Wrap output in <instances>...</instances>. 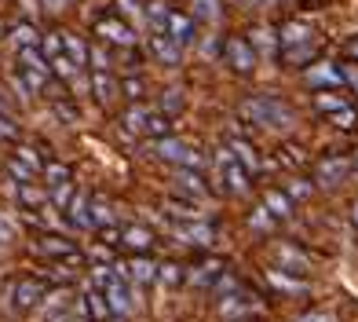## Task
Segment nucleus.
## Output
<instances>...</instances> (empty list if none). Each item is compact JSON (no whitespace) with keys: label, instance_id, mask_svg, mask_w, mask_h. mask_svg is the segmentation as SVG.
<instances>
[{"label":"nucleus","instance_id":"nucleus-1","mask_svg":"<svg viewBox=\"0 0 358 322\" xmlns=\"http://www.w3.org/2000/svg\"><path fill=\"white\" fill-rule=\"evenodd\" d=\"M238 110L249 125H259V128H289L292 125V110L282 99H274V95H252Z\"/></svg>","mask_w":358,"mask_h":322},{"label":"nucleus","instance_id":"nucleus-2","mask_svg":"<svg viewBox=\"0 0 358 322\" xmlns=\"http://www.w3.org/2000/svg\"><path fill=\"white\" fill-rule=\"evenodd\" d=\"M154 154H157L161 161H169V165H176V169H201V165H205V158L194 150L190 143L176 139V136L154 139Z\"/></svg>","mask_w":358,"mask_h":322},{"label":"nucleus","instance_id":"nucleus-3","mask_svg":"<svg viewBox=\"0 0 358 322\" xmlns=\"http://www.w3.org/2000/svg\"><path fill=\"white\" fill-rule=\"evenodd\" d=\"M216 172H220V180H223V190H231V195H245V190H249V172L231 154V147H220L216 150Z\"/></svg>","mask_w":358,"mask_h":322},{"label":"nucleus","instance_id":"nucleus-4","mask_svg":"<svg viewBox=\"0 0 358 322\" xmlns=\"http://www.w3.org/2000/svg\"><path fill=\"white\" fill-rule=\"evenodd\" d=\"M44 300H48V282L44 279H22L19 286L11 289V308L19 315H29Z\"/></svg>","mask_w":358,"mask_h":322},{"label":"nucleus","instance_id":"nucleus-5","mask_svg":"<svg viewBox=\"0 0 358 322\" xmlns=\"http://www.w3.org/2000/svg\"><path fill=\"white\" fill-rule=\"evenodd\" d=\"M103 297H106V304H110V312H121V318H124L128 312L136 308V293H132V282H128V279L121 275V271H117V275L110 279V286L103 289Z\"/></svg>","mask_w":358,"mask_h":322},{"label":"nucleus","instance_id":"nucleus-6","mask_svg":"<svg viewBox=\"0 0 358 322\" xmlns=\"http://www.w3.org/2000/svg\"><path fill=\"white\" fill-rule=\"evenodd\" d=\"M223 59L231 62V70L238 74H249L256 66V52H252V44L249 41H241V37H231L223 44Z\"/></svg>","mask_w":358,"mask_h":322},{"label":"nucleus","instance_id":"nucleus-7","mask_svg":"<svg viewBox=\"0 0 358 322\" xmlns=\"http://www.w3.org/2000/svg\"><path fill=\"white\" fill-rule=\"evenodd\" d=\"M303 80L311 88H336V85H344V70H336L333 62H315V66L303 70Z\"/></svg>","mask_w":358,"mask_h":322},{"label":"nucleus","instance_id":"nucleus-8","mask_svg":"<svg viewBox=\"0 0 358 322\" xmlns=\"http://www.w3.org/2000/svg\"><path fill=\"white\" fill-rule=\"evenodd\" d=\"M259 312H264V304H259V300H249L245 293H234V297H223L220 300V315L223 318H249V315H259Z\"/></svg>","mask_w":358,"mask_h":322},{"label":"nucleus","instance_id":"nucleus-9","mask_svg":"<svg viewBox=\"0 0 358 322\" xmlns=\"http://www.w3.org/2000/svg\"><path fill=\"white\" fill-rule=\"evenodd\" d=\"M117 271H121L128 282H136V286H150V282H157V264L143 260V256H136V260H128V264H117Z\"/></svg>","mask_w":358,"mask_h":322},{"label":"nucleus","instance_id":"nucleus-10","mask_svg":"<svg viewBox=\"0 0 358 322\" xmlns=\"http://www.w3.org/2000/svg\"><path fill=\"white\" fill-rule=\"evenodd\" d=\"M176 238L194 241V246H208V241L216 238V231L208 227L205 220H179V223H176Z\"/></svg>","mask_w":358,"mask_h":322},{"label":"nucleus","instance_id":"nucleus-11","mask_svg":"<svg viewBox=\"0 0 358 322\" xmlns=\"http://www.w3.org/2000/svg\"><path fill=\"white\" fill-rule=\"evenodd\" d=\"M176 187H179V195H187V198H205L208 195V183L198 169H176Z\"/></svg>","mask_w":358,"mask_h":322},{"label":"nucleus","instance_id":"nucleus-12","mask_svg":"<svg viewBox=\"0 0 358 322\" xmlns=\"http://www.w3.org/2000/svg\"><path fill=\"white\" fill-rule=\"evenodd\" d=\"M95 34H99L106 44H121V48H128L136 37H132V29H128L121 19H99L95 22Z\"/></svg>","mask_w":358,"mask_h":322},{"label":"nucleus","instance_id":"nucleus-13","mask_svg":"<svg viewBox=\"0 0 358 322\" xmlns=\"http://www.w3.org/2000/svg\"><path fill=\"white\" fill-rule=\"evenodd\" d=\"M165 37H169L172 44H179V48L194 44V19H190V15L172 11V15H169V29H165Z\"/></svg>","mask_w":358,"mask_h":322},{"label":"nucleus","instance_id":"nucleus-14","mask_svg":"<svg viewBox=\"0 0 358 322\" xmlns=\"http://www.w3.org/2000/svg\"><path fill=\"white\" fill-rule=\"evenodd\" d=\"M223 275H227V271H223L220 260H205V264H194V271L187 275V282H190V286H198V289H205V286L213 289Z\"/></svg>","mask_w":358,"mask_h":322},{"label":"nucleus","instance_id":"nucleus-15","mask_svg":"<svg viewBox=\"0 0 358 322\" xmlns=\"http://www.w3.org/2000/svg\"><path fill=\"white\" fill-rule=\"evenodd\" d=\"M66 220H70V227L88 231V227H92V198L73 195V202H70V209H66Z\"/></svg>","mask_w":358,"mask_h":322},{"label":"nucleus","instance_id":"nucleus-16","mask_svg":"<svg viewBox=\"0 0 358 322\" xmlns=\"http://www.w3.org/2000/svg\"><path fill=\"white\" fill-rule=\"evenodd\" d=\"M348 172H351V161L348 158H325L322 165H318V183H340Z\"/></svg>","mask_w":358,"mask_h":322},{"label":"nucleus","instance_id":"nucleus-17","mask_svg":"<svg viewBox=\"0 0 358 322\" xmlns=\"http://www.w3.org/2000/svg\"><path fill=\"white\" fill-rule=\"evenodd\" d=\"M169 15H172L169 4H161V0H150V8H146V22H150V34H154V37H165Z\"/></svg>","mask_w":358,"mask_h":322},{"label":"nucleus","instance_id":"nucleus-18","mask_svg":"<svg viewBox=\"0 0 358 322\" xmlns=\"http://www.w3.org/2000/svg\"><path fill=\"white\" fill-rule=\"evenodd\" d=\"M179 52H183V48L172 44L169 37H150V55H154L157 62H165V66H176V62H179Z\"/></svg>","mask_w":358,"mask_h":322},{"label":"nucleus","instance_id":"nucleus-19","mask_svg":"<svg viewBox=\"0 0 358 322\" xmlns=\"http://www.w3.org/2000/svg\"><path fill=\"white\" fill-rule=\"evenodd\" d=\"M41 253H48V256H66V260L80 264V253L73 249V241H66V238H41Z\"/></svg>","mask_w":358,"mask_h":322},{"label":"nucleus","instance_id":"nucleus-20","mask_svg":"<svg viewBox=\"0 0 358 322\" xmlns=\"http://www.w3.org/2000/svg\"><path fill=\"white\" fill-rule=\"evenodd\" d=\"M80 308H85L95 322H106V318H110V304H106V297L99 293V289H88L85 300H80Z\"/></svg>","mask_w":358,"mask_h":322},{"label":"nucleus","instance_id":"nucleus-21","mask_svg":"<svg viewBox=\"0 0 358 322\" xmlns=\"http://www.w3.org/2000/svg\"><path fill=\"white\" fill-rule=\"evenodd\" d=\"M113 223H117V209H113V202L95 198L92 202V227H113Z\"/></svg>","mask_w":358,"mask_h":322},{"label":"nucleus","instance_id":"nucleus-22","mask_svg":"<svg viewBox=\"0 0 358 322\" xmlns=\"http://www.w3.org/2000/svg\"><path fill=\"white\" fill-rule=\"evenodd\" d=\"M121 246L143 253V249L154 246V231H146V227H124V231H121Z\"/></svg>","mask_w":358,"mask_h":322},{"label":"nucleus","instance_id":"nucleus-23","mask_svg":"<svg viewBox=\"0 0 358 322\" xmlns=\"http://www.w3.org/2000/svg\"><path fill=\"white\" fill-rule=\"evenodd\" d=\"M62 55H66V59L73 62V66L80 70V66L88 62V48H85V41H80V37H73V34H62Z\"/></svg>","mask_w":358,"mask_h":322},{"label":"nucleus","instance_id":"nucleus-24","mask_svg":"<svg viewBox=\"0 0 358 322\" xmlns=\"http://www.w3.org/2000/svg\"><path fill=\"white\" fill-rule=\"evenodd\" d=\"M231 154L241 161V165H245V172H256L259 165H264V161H259V154H256V147H252V143H245V139H234V143H231Z\"/></svg>","mask_w":358,"mask_h":322},{"label":"nucleus","instance_id":"nucleus-25","mask_svg":"<svg viewBox=\"0 0 358 322\" xmlns=\"http://www.w3.org/2000/svg\"><path fill=\"white\" fill-rule=\"evenodd\" d=\"M307 37H311V29H307L303 22H289L282 34H278V44L285 48V52H292L296 44H307Z\"/></svg>","mask_w":358,"mask_h":322},{"label":"nucleus","instance_id":"nucleus-26","mask_svg":"<svg viewBox=\"0 0 358 322\" xmlns=\"http://www.w3.org/2000/svg\"><path fill=\"white\" fill-rule=\"evenodd\" d=\"M92 92H95V99H99V103H110L113 92H117V80H113L110 74H103V70H95L92 74Z\"/></svg>","mask_w":358,"mask_h":322},{"label":"nucleus","instance_id":"nucleus-27","mask_svg":"<svg viewBox=\"0 0 358 322\" xmlns=\"http://www.w3.org/2000/svg\"><path fill=\"white\" fill-rule=\"evenodd\" d=\"M150 118H154V110H150V106H132V110L124 114V128H128V132L146 136V125H150Z\"/></svg>","mask_w":358,"mask_h":322},{"label":"nucleus","instance_id":"nucleus-28","mask_svg":"<svg viewBox=\"0 0 358 322\" xmlns=\"http://www.w3.org/2000/svg\"><path fill=\"white\" fill-rule=\"evenodd\" d=\"M264 209H267L274 220H285L292 213V205H289V198L282 195V190H267V195H264Z\"/></svg>","mask_w":358,"mask_h":322},{"label":"nucleus","instance_id":"nucleus-29","mask_svg":"<svg viewBox=\"0 0 358 322\" xmlns=\"http://www.w3.org/2000/svg\"><path fill=\"white\" fill-rule=\"evenodd\" d=\"M11 41H15V48L19 52H26V48H41V34L29 22H22V26H15V34H11Z\"/></svg>","mask_w":358,"mask_h":322},{"label":"nucleus","instance_id":"nucleus-30","mask_svg":"<svg viewBox=\"0 0 358 322\" xmlns=\"http://www.w3.org/2000/svg\"><path fill=\"white\" fill-rule=\"evenodd\" d=\"M165 209H169L172 216H179V220H201V209L194 205L190 198H169Z\"/></svg>","mask_w":358,"mask_h":322},{"label":"nucleus","instance_id":"nucleus-31","mask_svg":"<svg viewBox=\"0 0 358 322\" xmlns=\"http://www.w3.org/2000/svg\"><path fill=\"white\" fill-rule=\"evenodd\" d=\"M267 282H271V286H278V289H285V293H307V282L282 275L278 267H271V271H267Z\"/></svg>","mask_w":358,"mask_h":322},{"label":"nucleus","instance_id":"nucleus-32","mask_svg":"<svg viewBox=\"0 0 358 322\" xmlns=\"http://www.w3.org/2000/svg\"><path fill=\"white\" fill-rule=\"evenodd\" d=\"M278 260L285 271H303L307 267V256L300 249H292V246H278Z\"/></svg>","mask_w":358,"mask_h":322},{"label":"nucleus","instance_id":"nucleus-33","mask_svg":"<svg viewBox=\"0 0 358 322\" xmlns=\"http://www.w3.org/2000/svg\"><path fill=\"white\" fill-rule=\"evenodd\" d=\"M19 202L26 209H41V205H48V195H44V190H37L34 183H19Z\"/></svg>","mask_w":358,"mask_h":322},{"label":"nucleus","instance_id":"nucleus-34","mask_svg":"<svg viewBox=\"0 0 358 322\" xmlns=\"http://www.w3.org/2000/svg\"><path fill=\"white\" fill-rule=\"evenodd\" d=\"M190 19L216 22V19H220V4H216V0H194V11H190Z\"/></svg>","mask_w":358,"mask_h":322},{"label":"nucleus","instance_id":"nucleus-35","mask_svg":"<svg viewBox=\"0 0 358 322\" xmlns=\"http://www.w3.org/2000/svg\"><path fill=\"white\" fill-rule=\"evenodd\" d=\"M70 312V300L66 293H55V297H48V322H62Z\"/></svg>","mask_w":358,"mask_h":322},{"label":"nucleus","instance_id":"nucleus-36","mask_svg":"<svg viewBox=\"0 0 358 322\" xmlns=\"http://www.w3.org/2000/svg\"><path fill=\"white\" fill-rule=\"evenodd\" d=\"M315 106L322 110V114H340V110H344L348 103L336 99V95H329V92H318V95H315Z\"/></svg>","mask_w":358,"mask_h":322},{"label":"nucleus","instance_id":"nucleus-37","mask_svg":"<svg viewBox=\"0 0 358 322\" xmlns=\"http://www.w3.org/2000/svg\"><path fill=\"white\" fill-rule=\"evenodd\" d=\"M70 202H73V187H70V183H62V187H55V190H52V209L66 213Z\"/></svg>","mask_w":358,"mask_h":322},{"label":"nucleus","instance_id":"nucleus-38","mask_svg":"<svg viewBox=\"0 0 358 322\" xmlns=\"http://www.w3.org/2000/svg\"><path fill=\"white\" fill-rule=\"evenodd\" d=\"M8 172L15 176V183H34V176H37L29 165H22L19 158H11V161H8Z\"/></svg>","mask_w":358,"mask_h":322},{"label":"nucleus","instance_id":"nucleus-39","mask_svg":"<svg viewBox=\"0 0 358 322\" xmlns=\"http://www.w3.org/2000/svg\"><path fill=\"white\" fill-rule=\"evenodd\" d=\"M252 34H256V37H252V44L259 48V52H267V55H271L274 48H278V37H274L271 29H252Z\"/></svg>","mask_w":358,"mask_h":322},{"label":"nucleus","instance_id":"nucleus-40","mask_svg":"<svg viewBox=\"0 0 358 322\" xmlns=\"http://www.w3.org/2000/svg\"><path fill=\"white\" fill-rule=\"evenodd\" d=\"M157 282L176 286V282H183V271H179L176 264H157Z\"/></svg>","mask_w":358,"mask_h":322},{"label":"nucleus","instance_id":"nucleus-41","mask_svg":"<svg viewBox=\"0 0 358 322\" xmlns=\"http://www.w3.org/2000/svg\"><path fill=\"white\" fill-rule=\"evenodd\" d=\"M249 223H252V231H271V227H274V216L267 213V209H264V205H259V209H256V213L249 216Z\"/></svg>","mask_w":358,"mask_h":322},{"label":"nucleus","instance_id":"nucleus-42","mask_svg":"<svg viewBox=\"0 0 358 322\" xmlns=\"http://www.w3.org/2000/svg\"><path fill=\"white\" fill-rule=\"evenodd\" d=\"M161 106H165V118H172L179 106H183V95H179V88H165V99H161Z\"/></svg>","mask_w":358,"mask_h":322},{"label":"nucleus","instance_id":"nucleus-43","mask_svg":"<svg viewBox=\"0 0 358 322\" xmlns=\"http://www.w3.org/2000/svg\"><path fill=\"white\" fill-rule=\"evenodd\" d=\"M117 11H124L128 19H146V8H143V0H117Z\"/></svg>","mask_w":358,"mask_h":322},{"label":"nucleus","instance_id":"nucleus-44","mask_svg":"<svg viewBox=\"0 0 358 322\" xmlns=\"http://www.w3.org/2000/svg\"><path fill=\"white\" fill-rule=\"evenodd\" d=\"M59 55H62V37H59V34H48V37H44V59L52 62V59H59Z\"/></svg>","mask_w":358,"mask_h":322},{"label":"nucleus","instance_id":"nucleus-45","mask_svg":"<svg viewBox=\"0 0 358 322\" xmlns=\"http://www.w3.org/2000/svg\"><path fill=\"white\" fill-rule=\"evenodd\" d=\"M48 183H52V187L70 183V169H62V165H48Z\"/></svg>","mask_w":358,"mask_h":322},{"label":"nucleus","instance_id":"nucleus-46","mask_svg":"<svg viewBox=\"0 0 358 322\" xmlns=\"http://www.w3.org/2000/svg\"><path fill=\"white\" fill-rule=\"evenodd\" d=\"M121 92L128 95V99H139V95H143V80L139 77H124L121 80Z\"/></svg>","mask_w":358,"mask_h":322},{"label":"nucleus","instance_id":"nucleus-47","mask_svg":"<svg viewBox=\"0 0 358 322\" xmlns=\"http://www.w3.org/2000/svg\"><path fill=\"white\" fill-rule=\"evenodd\" d=\"M52 70H55L59 77H73V74H77V66H73V62H70L66 55H59V59H52Z\"/></svg>","mask_w":358,"mask_h":322},{"label":"nucleus","instance_id":"nucleus-48","mask_svg":"<svg viewBox=\"0 0 358 322\" xmlns=\"http://www.w3.org/2000/svg\"><path fill=\"white\" fill-rule=\"evenodd\" d=\"M22 161V165H29L34 172H41V158H37V150H29V147H19V154H15Z\"/></svg>","mask_w":358,"mask_h":322},{"label":"nucleus","instance_id":"nucleus-49","mask_svg":"<svg viewBox=\"0 0 358 322\" xmlns=\"http://www.w3.org/2000/svg\"><path fill=\"white\" fill-rule=\"evenodd\" d=\"M333 121H336L340 128H351V125H355L358 118H355V110H351V106H344V110H340V114H333Z\"/></svg>","mask_w":358,"mask_h":322},{"label":"nucleus","instance_id":"nucleus-50","mask_svg":"<svg viewBox=\"0 0 358 322\" xmlns=\"http://www.w3.org/2000/svg\"><path fill=\"white\" fill-rule=\"evenodd\" d=\"M99 238H103V246H117L121 231H117V227H99Z\"/></svg>","mask_w":358,"mask_h":322},{"label":"nucleus","instance_id":"nucleus-51","mask_svg":"<svg viewBox=\"0 0 358 322\" xmlns=\"http://www.w3.org/2000/svg\"><path fill=\"white\" fill-rule=\"evenodd\" d=\"M92 59H95V70H110V55H106V48H95V52H92Z\"/></svg>","mask_w":358,"mask_h":322},{"label":"nucleus","instance_id":"nucleus-52","mask_svg":"<svg viewBox=\"0 0 358 322\" xmlns=\"http://www.w3.org/2000/svg\"><path fill=\"white\" fill-rule=\"evenodd\" d=\"M296 322H333V315H329V312H307V315H300Z\"/></svg>","mask_w":358,"mask_h":322},{"label":"nucleus","instance_id":"nucleus-53","mask_svg":"<svg viewBox=\"0 0 358 322\" xmlns=\"http://www.w3.org/2000/svg\"><path fill=\"white\" fill-rule=\"evenodd\" d=\"M11 238H15V227L4 220V213H0V241H11Z\"/></svg>","mask_w":358,"mask_h":322},{"label":"nucleus","instance_id":"nucleus-54","mask_svg":"<svg viewBox=\"0 0 358 322\" xmlns=\"http://www.w3.org/2000/svg\"><path fill=\"white\" fill-rule=\"evenodd\" d=\"M0 136H8V139H15V125L4 118V114H0Z\"/></svg>","mask_w":358,"mask_h":322},{"label":"nucleus","instance_id":"nucleus-55","mask_svg":"<svg viewBox=\"0 0 358 322\" xmlns=\"http://www.w3.org/2000/svg\"><path fill=\"white\" fill-rule=\"evenodd\" d=\"M344 80H348V85L358 92V70H355V66H351V70H344Z\"/></svg>","mask_w":358,"mask_h":322},{"label":"nucleus","instance_id":"nucleus-56","mask_svg":"<svg viewBox=\"0 0 358 322\" xmlns=\"http://www.w3.org/2000/svg\"><path fill=\"white\" fill-rule=\"evenodd\" d=\"M289 190H292V195H296V198H303V195H307V190H311V187H307V183H292Z\"/></svg>","mask_w":358,"mask_h":322},{"label":"nucleus","instance_id":"nucleus-57","mask_svg":"<svg viewBox=\"0 0 358 322\" xmlns=\"http://www.w3.org/2000/svg\"><path fill=\"white\" fill-rule=\"evenodd\" d=\"M44 4H48V8H66L70 0H44Z\"/></svg>","mask_w":358,"mask_h":322},{"label":"nucleus","instance_id":"nucleus-58","mask_svg":"<svg viewBox=\"0 0 358 322\" xmlns=\"http://www.w3.org/2000/svg\"><path fill=\"white\" fill-rule=\"evenodd\" d=\"M348 55H355V59H358V41H355V44L348 48Z\"/></svg>","mask_w":358,"mask_h":322},{"label":"nucleus","instance_id":"nucleus-59","mask_svg":"<svg viewBox=\"0 0 358 322\" xmlns=\"http://www.w3.org/2000/svg\"><path fill=\"white\" fill-rule=\"evenodd\" d=\"M241 4H264V0H241Z\"/></svg>","mask_w":358,"mask_h":322},{"label":"nucleus","instance_id":"nucleus-60","mask_svg":"<svg viewBox=\"0 0 358 322\" xmlns=\"http://www.w3.org/2000/svg\"><path fill=\"white\" fill-rule=\"evenodd\" d=\"M351 216H355V223H358V205H355V213H351Z\"/></svg>","mask_w":358,"mask_h":322},{"label":"nucleus","instance_id":"nucleus-61","mask_svg":"<svg viewBox=\"0 0 358 322\" xmlns=\"http://www.w3.org/2000/svg\"><path fill=\"white\" fill-rule=\"evenodd\" d=\"M106 322H124V318H106Z\"/></svg>","mask_w":358,"mask_h":322},{"label":"nucleus","instance_id":"nucleus-62","mask_svg":"<svg viewBox=\"0 0 358 322\" xmlns=\"http://www.w3.org/2000/svg\"><path fill=\"white\" fill-rule=\"evenodd\" d=\"M0 114H4V99H0Z\"/></svg>","mask_w":358,"mask_h":322},{"label":"nucleus","instance_id":"nucleus-63","mask_svg":"<svg viewBox=\"0 0 358 322\" xmlns=\"http://www.w3.org/2000/svg\"><path fill=\"white\" fill-rule=\"evenodd\" d=\"M355 165H358V154H355Z\"/></svg>","mask_w":358,"mask_h":322}]
</instances>
